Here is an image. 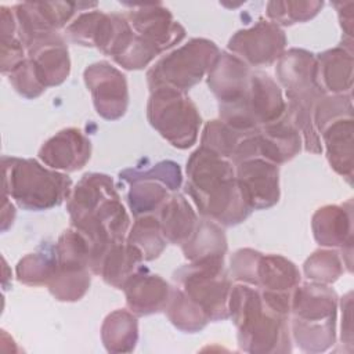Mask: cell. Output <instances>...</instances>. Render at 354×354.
Listing matches in <instances>:
<instances>
[{"label": "cell", "instance_id": "6da1fadb", "mask_svg": "<svg viewBox=\"0 0 354 354\" xmlns=\"http://www.w3.org/2000/svg\"><path fill=\"white\" fill-rule=\"evenodd\" d=\"M68 212L72 228L87 242L88 267L98 274L105 254L124 242L130 225L113 180L101 173L84 174L68 196Z\"/></svg>", "mask_w": 354, "mask_h": 354}, {"label": "cell", "instance_id": "7a4b0ae2", "mask_svg": "<svg viewBox=\"0 0 354 354\" xmlns=\"http://www.w3.org/2000/svg\"><path fill=\"white\" fill-rule=\"evenodd\" d=\"M185 191L199 213L223 225L243 221L252 212L238 184L232 162L199 147L187 162Z\"/></svg>", "mask_w": 354, "mask_h": 354}, {"label": "cell", "instance_id": "3957f363", "mask_svg": "<svg viewBox=\"0 0 354 354\" xmlns=\"http://www.w3.org/2000/svg\"><path fill=\"white\" fill-rule=\"evenodd\" d=\"M228 314L238 328L242 350L249 353L290 351L288 315L275 311L259 288L248 283L232 286Z\"/></svg>", "mask_w": 354, "mask_h": 354}, {"label": "cell", "instance_id": "277c9868", "mask_svg": "<svg viewBox=\"0 0 354 354\" xmlns=\"http://www.w3.org/2000/svg\"><path fill=\"white\" fill-rule=\"evenodd\" d=\"M3 195L26 210H46L68 199L71 178L35 159L3 156Z\"/></svg>", "mask_w": 354, "mask_h": 354}, {"label": "cell", "instance_id": "5b68a950", "mask_svg": "<svg viewBox=\"0 0 354 354\" xmlns=\"http://www.w3.org/2000/svg\"><path fill=\"white\" fill-rule=\"evenodd\" d=\"M337 296L325 283H304L292 293V329L304 351H324L335 342Z\"/></svg>", "mask_w": 354, "mask_h": 354}, {"label": "cell", "instance_id": "8992f818", "mask_svg": "<svg viewBox=\"0 0 354 354\" xmlns=\"http://www.w3.org/2000/svg\"><path fill=\"white\" fill-rule=\"evenodd\" d=\"M220 55L218 47L207 39H191L160 58L147 73L151 90L170 87L187 93L209 73Z\"/></svg>", "mask_w": 354, "mask_h": 354}, {"label": "cell", "instance_id": "52a82bcc", "mask_svg": "<svg viewBox=\"0 0 354 354\" xmlns=\"http://www.w3.org/2000/svg\"><path fill=\"white\" fill-rule=\"evenodd\" d=\"M151 126L178 149H187L196 142L201 115L185 93L158 87L151 90L147 106Z\"/></svg>", "mask_w": 354, "mask_h": 354}, {"label": "cell", "instance_id": "ba28073f", "mask_svg": "<svg viewBox=\"0 0 354 354\" xmlns=\"http://www.w3.org/2000/svg\"><path fill=\"white\" fill-rule=\"evenodd\" d=\"M224 257H209L178 268L174 281L178 288L201 307L209 321L227 318L231 282L224 270Z\"/></svg>", "mask_w": 354, "mask_h": 354}, {"label": "cell", "instance_id": "9c48e42d", "mask_svg": "<svg viewBox=\"0 0 354 354\" xmlns=\"http://www.w3.org/2000/svg\"><path fill=\"white\" fill-rule=\"evenodd\" d=\"M220 120L238 130H257L279 119L286 104L279 86L264 72L252 71L249 84L235 102L218 106Z\"/></svg>", "mask_w": 354, "mask_h": 354}, {"label": "cell", "instance_id": "30bf717a", "mask_svg": "<svg viewBox=\"0 0 354 354\" xmlns=\"http://www.w3.org/2000/svg\"><path fill=\"white\" fill-rule=\"evenodd\" d=\"M57 271L47 285L51 295L62 301H75L90 286L88 246L83 235L71 228L55 243Z\"/></svg>", "mask_w": 354, "mask_h": 354}, {"label": "cell", "instance_id": "8fae6325", "mask_svg": "<svg viewBox=\"0 0 354 354\" xmlns=\"http://www.w3.org/2000/svg\"><path fill=\"white\" fill-rule=\"evenodd\" d=\"M286 36L271 21H259L256 25L238 30L228 41V51L252 66H267L278 61L285 50Z\"/></svg>", "mask_w": 354, "mask_h": 354}, {"label": "cell", "instance_id": "7c38bea8", "mask_svg": "<svg viewBox=\"0 0 354 354\" xmlns=\"http://www.w3.org/2000/svg\"><path fill=\"white\" fill-rule=\"evenodd\" d=\"M126 18L133 32L158 55L185 37V29L173 19L170 11L156 4H127Z\"/></svg>", "mask_w": 354, "mask_h": 354}, {"label": "cell", "instance_id": "4fadbf2b", "mask_svg": "<svg viewBox=\"0 0 354 354\" xmlns=\"http://www.w3.org/2000/svg\"><path fill=\"white\" fill-rule=\"evenodd\" d=\"M82 7V3L69 1L18 3L12 7L17 21V36L26 50L33 39L57 32L65 26L76 14V10Z\"/></svg>", "mask_w": 354, "mask_h": 354}, {"label": "cell", "instance_id": "5bb4252c", "mask_svg": "<svg viewBox=\"0 0 354 354\" xmlns=\"http://www.w3.org/2000/svg\"><path fill=\"white\" fill-rule=\"evenodd\" d=\"M84 82L98 115L108 120L124 115L129 104V90L126 76L120 71L109 62L100 61L86 68Z\"/></svg>", "mask_w": 354, "mask_h": 354}, {"label": "cell", "instance_id": "9a60e30c", "mask_svg": "<svg viewBox=\"0 0 354 354\" xmlns=\"http://www.w3.org/2000/svg\"><path fill=\"white\" fill-rule=\"evenodd\" d=\"M26 51V61L44 90L61 84L68 77L71 71L68 47L57 32L33 39Z\"/></svg>", "mask_w": 354, "mask_h": 354}, {"label": "cell", "instance_id": "2e32d148", "mask_svg": "<svg viewBox=\"0 0 354 354\" xmlns=\"http://www.w3.org/2000/svg\"><path fill=\"white\" fill-rule=\"evenodd\" d=\"M235 176L250 209H267L279 201L278 165L263 158L236 163Z\"/></svg>", "mask_w": 354, "mask_h": 354}, {"label": "cell", "instance_id": "e0dca14e", "mask_svg": "<svg viewBox=\"0 0 354 354\" xmlns=\"http://www.w3.org/2000/svg\"><path fill=\"white\" fill-rule=\"evenodd\" d=\"M91 142L79 129H64L39 149V158L50 169L76 171L90 159Z\"/></svg>", "mask_w": 354, "mask_h": 354}, {"label": "cell", "instance_id": "ac0fdd59", "mask_svg": "<svg viewBox=\"0 0 354 354\" xmlns=\"http://www.w3.org/2000/svg\"><path fill=\"white\" fill-rule=\"evenodd\" d=\"M122 289L126 295L127 307L137 315H148L165 310L171 293L169 283L159 275L149 272L144 266L138 267Z\"/></svg>", "mask_w": 354, "mask_h": 354}, {"label": "cell", "instance_id": "d6986e66", "mask_svg": "<svg viewBox=\"0 0 354 354\" xmlns=\"http://www.w3.org/2000/svg\"><path fill=\"white\" fill-rule=\"evenodd\" d=\"M257 145L259 158L275 165L288 162L299 153L301 136L288 111L279 119L257 129Z\"/></svg>", "mask_w": 354, "mask_h": 354}, {"label": "cell", "instance_id": "ffe728a7", "mask_svg": "<svg viewBox=\"0 0 354 354\" xmlns=\"http://www.w3.org/2000/svg\"><path fill=\"white\" fill-rule=\"evenodd\" d=\"M252 71L231 53H220L207 73V84L218 100V106L235 102L245 93Z\"/></svg>", "mask_w": 354, "mask_h": 354}, {"label": "cell", "instance_id": "44dd1931", "mask_svg": "<svg viewBox=\"0 0 354 354\" xmlns=\"http://www.w3.org/2000/svg\"><path fill=\"white\" fill-rule=\"evenodd\" d=\"M351 202L344 205H326L318 209L313 216V232L321 246L351 249Z\"/></svg>", "mask_w": 354, "mask_h": 354}, {"label": "cell", "instance_id": "7402d4cb", "mask_svg": "<svg viewBox=\"0 0 354 354\" xmlns=\"http://www.w3.org/2000/svg\"><path fill=\"white\" fill-rule=\"evenodd\" d=\"M317 82L333 95L350 94L353 86V51L336 47L315 57Z\"/></svg>", "mask_w": 354, "mask_h": 354}, {"label": "cell", "instance_id": "603a6c76", "mask_svg": "<svg viewBox=\"0 0 354 354\" xmlns=\"http://www.w3.org/2000/svg\"><path fill=\"white\" fill-rule=\"evenodd\" d=\"M299 282L300 272L290 260L278 254H259L252 286L268 292L293 293Z\"/></svg>", "mask_w": 354, "mask_h": 354}, {"label": "cell", "instance_id": "cb8c5ba5", "mask_svg": "<svg viewBox=\"0 0 354 354\" xmlns=\"http://www.w3.org/2000/svg\"><path fill=\"white\" fill-rule=\"evenodd\" d=\"M330 166L348 181L353 177V116L340 118L321 131Z\"/></svg>", "mask_w": 354, "mask_h": 354}, {"label": "cell", "instance_id": "d4e9b609", "mask_svg": "<svg viewBox=\"0 0 354 354\" xmlns=\"http://www.w3.org/2000/svg\"><path fill=\"white\" fill-rule=\"evenodd\" d=\"M160 230L165 239L174 245L187 243L198 227V217L188 201L177 194L160 207Z\"/></svg>", "mask_w": 354, "mask_h": 354}, {"label": "cell", "instance_id": "484cf974", "mask_svg": "<svg viewBox=\"0 0 354 354\" xmlns=\"http://www.w3.org/2000/svg\"><path fill=\"white\" fill-rule=\"evenodd\" d=\"M142 256L137 248L129 242L113 245L105 254L98 275L115 288H123L126 281L138 270Z\"/></svg>", "mask_w": 354, "mask_h": 354}, {"label": "cell", "instance_id": "4316f807", "mask_svg": "<svg viewBox=\"0 0 354 354\" xmlns=\"http://www.w3.org/2000/svg\"><path fill=\"white\" fill-rule=\"evenodd\" d=\"M183 252L189 261H196L209 257H224L227 241L223 230L212 220H202L191 236L184 243Z\"/></svg>", "mask_w": 354, "mask_h": 354}, {"label": "cell", "instance_id": "83f0119b", "mask_svg": "<svg viewBox=\"0 0 354 354\" xmlns=\"http://www.w3.org/2000/svg\"><path fill=\"white\" fill-rule=\"evenodd\" d=\"M101 336L108 351H131L138 337L136 317L126 310L111 313L102 324Z\"/></svg>", "mask_w": 354, "mask_h": 354}, {"label": "cell", "instance_id": "f1b7e54d", "mask_svg": "<svg viewBox=\"0 0 354 354\" xmlns=\"http://www.w3.org/2000/svg\"><path fill=\"white\" fill-rule=\"evenodd\" d=\"M57 271L55 246H41L19 260L17 266V278L19 282L30 286L48 285Z\"/></svg>", "mask_w": 354, "mask_h": 354}, {"label": "cell", "instance_id": "f546056e", "mask_svg": "<svg viewBox=\"0 0 354 354\" xmlns=\"http://www.w3.org/2000/svg\"><path fill=\"white\" fill-rule=\"evenodd\" d=\"M131 187L127 195L129 206L136 217L147 216L155 210H160L165 202L170 198L169 188L149 178H137L130 181Z\"/></svg>", "mask_w": 354, "mask_h": 354}, {"label": "cell", "instance_id": "4dcf8cb0", "mask_svg": "<svg viewBox=\"0 0 354 354\" xmlns=\"http://www.w3.org/2000/svg\"><path fill=\"white\" fill-rule=\"evenodd\" d=\"M127 242L140 250L144 260H153L163 252L167 241L162 234L160 223L147 214L136 220L129 232Z\"/></svg>", "mask_w": 354, "mask_h": 354}, {"label": "cell", "instance_id": "1f68e13d", "mask_svg": "<svg viewBox=\"0 0 354 354\" xmlns=\"http://www.w3.org/2000/svg\"><path fill=\"white\" fill-rule=\"evenodd\" d=\"M167 317L174 326L187 332H196L207 322V315L180 288H173L166 306Z\"/></svg>", "mask_w": 354, "mask_h": 354}, {"label": "cell", "instance_id": "d6a6232c", "mask_svg": "<svg viewBox=\"0 0 354 354\" xmlns=\"http://www.w3.org/2000/svg\"><path fill=\"white\" fill-rule=\"evenodd\" d=\"M322 6V1H270L267 4V17L278 26H288L311 19Z\"/></svg>", "mask_w": 354, "mask_h": 354}, {"label": "cell", "instance_id": "836d02e7", "mask_svg": "<svg viewBox=\"0 0 354 354\" xmlns=\"http://www.w3.org/2000/svg\"><path fill=\"white\" fill-rule=\"evenodd\" d=\"M342 272V259L336 250H317L304 263V274L318 283L335 282Z\"/></svg>", "mask_w": 354, "mask_h": 354}, {"label": "cell", "instance_id": "e575fe53", "mask_svg": "<svg viewBox=\"0 0 354 354\" xmlns=\"http://www.w3.org/2000/svg\"><path fill=\"white\" fill-rule=\"evenodd\" d=\"M119 176H120V178H123L127 183L137 180V178L156 180V181L165 184L170 191H174L181 185L180 166L171 160H163V162L155 165L152 169L145 170V171L126 169V170L120 171Z\"/></svg>", "mask_w": 354, "mask_h": 354}]
</instances>
